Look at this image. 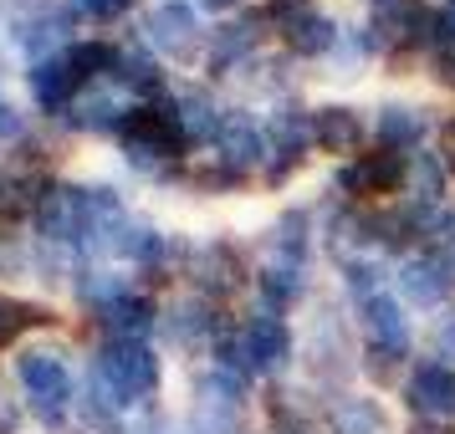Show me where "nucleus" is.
Masks as SVG:
<instances>
[{
  "mask_svg": "<svg viewBox=\"0 0 455 434\" xmlns=\"http://www.w3.org/2000/svg\"><path fill=\"white\" fill-rule=\"evenodd\" d=\"M87 383L103 393L113 409H139L148 404L159 383H164V368H159V352L148 343H133V337H108L98 358H92V373Z\"/></svg>",
  "mask_w": 455,
  "mask_h": 434,
  "instance_id": "1",
  "label": "nucleus"
},
{
  "mask_svg": "<svg viewBox=\"0 0 455 434\" xmlns=\"http://www.w3.org/2000/svg\"><path fill=\"white\" fill-rule=\"evenodd\" d=\"M118 144H124V159L133 169H148V174H164L174 159H185V123H180V107L174 98H159V103H133L128 107L124 128H118Z\"/></svg>",
  "mask_w": 455,
  "mask_h": 434,
  "instance_id": "2",
  "label": "nucleus"
},
{
  "mask_svg": "<svg viewBox=\"0 0 455 434\" xmlns=\"http://www.w3.org/2000/svg\"><path fill=\"white\" fill-rule=\"evenodd\" d=\"M267 21H271V36L282 42V51L297 57V62H332V51L343 46V31H348L317 0H271Z\"/></svg>",
  "mask_w": 455,
  "mask_h": 434,
  "instance_id": "3",
  "label": "nucleus"
},
{
  "mask_svg": "<svg viewBox=\"0 0 455 434\" xmlns=\"http://www.w3.org/2000/svg\"><path fill=\"white\" fill-rule=\"evenodd\" d=\"M302 358H307V368H312V383H317V389H332V393H343V383L358 373L353 327H348V317L332 307V302H323V307L312 312Z\"/></svg>",
  "mask_w": 455,
  "mask_h": 434,
  "instance_id": "4",
  "label": "nucleus"
},
{
  "mask_svg": "<svg viewBox=\"0 0 455 434\" xmlns=\"http://www.w3.org/2000/svg\"><path fill=\"white\" fill-rule=\"evenodd\" d=\"M404 179H410V159L404 154H389V148H369L348 164H338L332 174V194L348 200V205H394L404 194Z\"/></svg>",
  "mask_w": 455,
  "mask_h": 434,
  "instance_id": "5",
  "label": "nucleus"
},
{
  "mask_svg": "<svg viewBox=\"0 0 455 434\" xmlns=\"http://www.w3.org/2000/svg\"><path fill=\"white\" fill-rule=\"evenodd\" d=\"M267 144H271V164L261 169V179L271 189H282L297 179V169L312 159V107L297 98H276L267 113Z\"/></svg>",
  "mask_w": 455,
  "mask_h": 434,
  "instance_id": "6",
  "label": "nucleus"
},
{
  "mask_svg": "<svg viewBox=\"0 0 455 434\" xmlns=\"http://www.w3.org/2000/svg\"><path fill=\"white\" fill-rule=\"evenodd\" d=\"M16 383H21L31 414L42 419L46 430H57L72 409V368L57 348H26L16 358Z\"/></svg>",
  "mask_w": 455,
  "mask_h": 434,
  "instance_id": "7",
  "label": "nucleus"
},
{
  "mask_svg": "<svg viewBox=\"0 0 455 434\" xmlns=\"http://www.w3.org/2000/svg\"><path fill=\"white\" fill-rule=\"evenodd\" d=\"M144 46L154 57H169V62L189 67L195 57H205L210 31L200 26V16H195L189 0H159L144 16Z\"/></svg>",
  "mask_w": 455,
  "mask_h": 434,
  "instance_id": "8",
  "label": "nucleus"
},
{
  "mask_svg": "<svg viewBox=\"0 0 455 434\" xmlns=\"http://www.w3.org/2000/svg\"><path fill=\"white\" fill-rule=\"evenodd\" d=\"M241 348H246V363H251V378H287L291 363H297V332H291L287 317L276 312H251L241 322Z\"/></svg>",
  "mask_w": 455,
  "mask_h": 434,
  "instance_id": "9",
  "label": "nucleus"
},
{
  "mask_svg": "<svg viewBox=\"0 0 455 434\" xmlns=\"http://www.w3.org/2000/svg\"><path fill=\"white\" fill-rule=\"evenodd\" d=\"M185 276H189V287H195V296H205V302H226L246 281H256L246 271V256H241L235 241H205V246H195L185 261Z\"/></svg>",
  "mask_w": 455,
  "mask_h": 434,
  "instance_id": "10",
  "label": "nucleus"
},
{
  "mask_svg": "<svg viewBox=\"0 0 455 434\" xmlns=\"http://www.w3.org/2000/svg\"><path fill=\"white\" fill-rule=\"evenodd\" d=\"M267 36H271L267 5L251 11V16H241V21L215 26V31H210V46H205V72L210 77H235V72H246V67L261 57Z\"/></svg>",
  "mask_w": 455,
  "mask_h": 434,
  "instance_id": "11",
  "label": "nucleus"
},
{
  "mask_svg": "<svg viewBox=\"0 0 455 434\" xmlns=\"http://www.w3.org/2000/svg\"><path fill=\"white\" fill-rule=\"evenodd\" d=\"M399 404L410 419H430V424H455V368L419 358L410 363L404 383H399Z\"/></svg>",
  "mask_w": 455,
  "mask_h": 434,
  "instance_id": "12",
  "label": "nucleus"
},
{
  "mask_svg": "<svg viewBox=\"0 0 455 434\" xmlns=\"http://www.w3.org/2000/svg\"><path fill=\"white\" fill-rule=\"evenodd\" d=\"M369 138H373V123H369L363 107L338 103V98L312 107V148H317V154L348 164V159H358V154H369Z\"/></svg>",
  "mask_w": 455,
  "mask_h": 434,
  "instance_id": "13",
  "label": "nucleus"
},
{
  "mask_svg": "<svg viewBox=\"0 0 455 434\" xmlns=\"http://www.w3.org/2000/svg\"><path fill=\"white\" fill-rule=\"evenodd\" d=\"M435 113L430 103H419V98H384V103L373 107V148H389V154H419L425 138L435 133Z\"/></svg>",
  "mask_w": 455,
  "mask_h": 434,
  "instance_id": "14",
  "label": "nucleus"
},
{
  "mask_svg": "<svg viewBox=\"0 0 455 434\" xmlns=\"http://www.w3.org/2000/svg\"><path fill=\"white\" fill-rule=\"evenodd\" d=\"M215 159L226 169H235L241 179L261 174L271 164V144H267V123H256L246 107H226V123L215 133Z\"/></svg>",
  "mask_w": 455,
  "mask_h": 434,
  "instance_id": "15",
  "label": "nucleus"
},
{
  "mask_svg": "<svg viewBox=\"0 0 455 434\" xmlns=\"http://www.w3.org/2000/svg\"><path fill=\"white\" fill-rule=\"evenodd\" d=\"M451 281H445V271L435 266L425 250H410L404 261H394V296L404 302V307H419V312H440L451 307Z\"/></svg>",
  "mask_w": 455,
  "mask_h": 434,
  "instance_id": "16",
  "label": "nucleus"
},
{
  "mask_svg": "<svg viewBox=\"0 0 455 434\" xmlns=\"http://www.w3.org/2000/svg\"><path fill=\"white\" fill-rule=\"evenodd\" d=\"M323 424L328 434H394V419L379 393H328L323 398Z\"/></svg>",
  "mask_w": 455,
  "mask_h": 434,
  "instance_id": "17",
  "label": "nucleus"
},
{
  "mask_svg": "<svg viewBox=\"0 0 455 434\" xmlns=\"http://www.w3.org/2000/svg\"><path fill=\"white\" fill-rule=\"evenodd\" d=\"M312 235H317L312 209L307 205H287L267 225V256L282 261V266H307L312 261Z\"/></svg>",
  "mask_w": 455,
  "mask_h": 434,
  "instance_id": "18",
  "label": "nucleus"
},
{
  "mask_svg": "<svg viewBox=\"0 0 455 434\" xmlns=\"http://www.w3.org/2000/svg\"><path fill=\"white\" fill-rule=\"evenodd\" d=\"M159 327H164L180 348H205V343H215V337L226 332V327H220V312H215V302L195 296V291H189V296H180V302L159 317Z\"/></svg>",
  "mask_w": 455,
  "mask_h": 434,
  "instance_id": "19",
  "label": "nucleus"
},
{
  "mask_svg": "<svg viewBox=\"0 0 455 434\" xmlns=\"http://www.w3.org/2000/svg\"><path fill=\"white\" fill-rule=\"evenodd\" d=\"M312 291V276L307 266H282V261H267V266L256 271V302L261 312H276V317H287L291 307H302Z\"/></svg>",
  "mask_w": 455,
  "mask_h": 434,
  "instance_id": "20",
  "label": "nucleus"
},
{
  "mask_svg": "<svg viewBox=\"0 0 455 434\" xmlns=\"http://www.w3.org/2000/svg\"><path fill=\"white\" fill-rule=\"evenodd\" d=\"M26 83H31V103L42 107V113H62V107H72L77 98H83V83L72 77V67H67L62 51H57V57H42V62H31Z\"/></svg>",
  "mask_w": 455,
  "mask_h": 434,
  "instance_id": "21",
  "label": "nucleus"
},
{
  "mask_svg": "<svg viewBox=\"0 0 455 434\" xmlns=\"http://www.w3.org/2000/svg\"><path fill=\"white\" fill-rule=\"evenodd\" d=\"M98 322L108 327V337H133V343H148V332L159 327V307L148 302L144 291H124L118 302H108L98 312Z\"/></svg>",
  "mask_w": 455,
  "mask_h": 434,
  "instance_id": "22",
  "label": "nucleus"
},
{
  "mask_svg": "<svg viewBox=\"0 0 455 434\" xmlns=\"http://www.w3.org/2000/svg\"><path fill=\"white\" fill-rule=\"evenodd\" d=\"M174 107H180V123H185L189 144H215V133L226 123V107L215 103L205 87H185V92L174 98Z\"/></svg>",
  "mask_w": 455,
  "mask_h": 434,
  "instance_id": "23",
  "label": "nucleus"
},
{
  "mask_svg": "<svg viewBox=\"0 0 455 434\" xmlns=\"http://www.w3.org/2000/svg\"><path fill=\"white\" fill-rule=\"evenodd\" d=\"M113 83L124 87L128 98H139V103H159L164 98V72H159V62L148 51H118Z\"/></svg>",
  "mask_w": 455,
  "mask_h": 434,
  "instance_id": "24",
  "label": "nucleus"
},
{
  "mask_svg": "<svg viewBox=\"0 0 455 434\" xmlns=\"http://www.w3.org/2000/svg\"><path fill=\"white\" fill-rule=\"evenodd\" d=\"M46 189L36 174H26V169H16V174H0V215H11V220H21V215H31V209H42Z\"/></svg>",
  "mask_w": 455,
  "mask_h": 434,
  "instance_id": "25",
  "label": "nucleus"
},
{
  "mask_svg": "<svg viewBox=\"0 0 455 434\" xmlns=\"http://www.w3.org/2000/svg\"><path fill=\"white\" fill-rule=\"evenodd\" d=\"M52 312L42 302H21V296H0V337H16L21 327H46Z\"/></svg>",
  "mask_w": 455,
  "mask_h": 434,
  "instance_id": "26",
  "label": "nucleus"
},
{
  "mask_svg": "<svg viewBox=\"0 0 455 434\" xmlns=\"http://www.w3.org/2000/svg\"><path fill=\"white\" fill-rule=\"evenodd\" d=\"M425 343H430V358H435V363H451V368H455V302H451V307H440V312L430 317Z\"/></svg>",
  "mask_w": 455,
  "mask_h": 434,
  "instance_id": "27",
  "label": "nucleus"
},
{
  "mask_svg": "<svg viewBox=\"0 0 455 434\" xmlns=\"http://www.w3.org/2000/svg\"><path fill=\"white\" fill-rule=\"evenodd\" d=\"M133 5H139V0H77V11H83L87 21H103V26L124 21Z\"/></svg>",
  "mask_w": 455,
  "mask_h": 434,
  "instance_id": "28",
  "label": "nucleus"
},
{
  "mask_svg": "<svg viewBox=\"0 0 455 434\" xmlns=\"http://www.w3.org/2000/svg\"><path fill=\"white\" fill-rule=\"evenodd\" d=\"M425 72H430V83L440 87V92H455V46L451 51H430V57H425Z\"/></svg>",
  "mask_w": 455,
  "mask_h": 434,
  "instance_id": "29",
  "label": "nucleus"
},
{
  "mask_svg": "<svg viewBox=\"0 0 455 434\" xmlns=\"http://www.w3.org/2000/svg\"><path fill=\"white\" fill-rule=\"evenodd\" d=\"M455 46V0L435 5V51H451Z\"/></svg>",
  "mask_w": 455,
  "mask_h": 434,
  "instance_id": "30",
  "label": "nucleus"
},
{
  "mask_svg": "<svg viewBox=\"0 0 455 434\" xmlns=\"http://www.w3.org/2000/svg\"><path fill=\"white\" fill-rule=\"evenodd\" d=\"M21 133H26V113L16 103H5V98H0V144H16Z\"/></svg>",
  "mask_w": 455,
  "mask_h": 434,
  "instance_id": "31",
  "label": "nucleus"
},
{
  "mask_svg": "<svg viewBox=\"0 0 455 434\" xmlns=\"http://www.w3.org/2000/svg\"><path fill=\"white\" fill-rule=\"evenodd\" d=\"M435 138H440V148H435V154L445 159V169H451V179H455V107L445 113V118H440V128H435Z\"/></svg>",
  "mask_w": 455,
  "mask_h": 434,
  "instance_id": "32",
  "label": "nucleus"
},
{
  "mask_svg": "<svg viewBox=\"0 0 455 434\" xmlns=\"http://www.w3.org/2000/svg\"><path fill=\"white\" fill-rule=\"evenodd\" d=\"M16 430H21V414H16V404L0 393V434H16Z\"/></svg>",
  "mask_w": 455,
  "mask_h": 434,
  "instance_id": "33",
  "label": "nucleus"
},
{
  "mask_svg": "<svg viewBox=\"0 0 455 434\" xmlns=\"http://www.w3.org/2000/svg\"><path fill=\"white\" fill-rule=\"evenodd\" d=\"M404 434H455V424H430V419H410Z\"/></svg>",
  "mask_w": 455,
  "mask_h": 434,
  "instance_id": "34",
  "label": "nucleus"
},
{
  "mask_svg": "<svg viewBox=\"0 0 455 434\" xmlns=\"http://www.w3.org/2000/svg\"><path fill=\"white\" fill-rule=\"evenodd\" d=\"M195 5H205V11H235V5H246V0H195Z\"/></svg>",
  "mask_w": 455,
  "mask_h": 434,
  "instance_id": "35",
  "label": "nucleus"
},
{
  "mask_svg": "<svg viewBox=\"0 0 455 434\" xmlns=\"http://www.w3.org/2000/svg\"><path fill=\"white\" fill-rule=\"evenodd\" d=\"M379 5H389V0H363V11H379Z\"/></svg>",
  "mask_w": 455,
  "mask_h": 434,
  "instance_id": "36",
  "label": "nucleus"
}]
</instances>
